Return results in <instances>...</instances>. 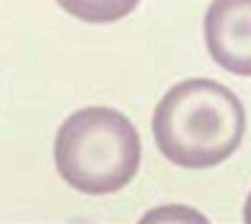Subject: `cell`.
<instances>
[{"mask_svg": "<svg viewBox=\"0 0 251 224\" xmlns=\"http://www.w3.org/2000/svg\"><path fill=\"white\" fill-rule=\"evenodd\" d=\"M158 151L181 169H211L234 156L246 134L239 96L214 78H186L171 86L153 111Z\"/></svg>", "mask_w": 251, "mask_h": 224, "instance_id": "1", "label": "cell"}, {"mask_svg": "<svg viewBox=\"0 0 251 224\" xmlns=\"http://www.w3.org/2000/svg\"><path fill=\"white\" fill-rule=\"evenodd\" d=\"M60 179L83 194H116L138 174L141 136L128 116L86 106L60 124L53 144Z\"/></svg>", "mask_w": 251, "mask_h": 224, "instance_id": "2", "label": "cell"}, {"mask_svg": "<svg viewBox=\"0 0 251 224\" xmlns=\"http://www.w3.org/2000/svg\"><path fill=\"white\" fill-rule=\"evenodd\" d=\"M203 38L208 56L224 71L251 76V0H211Z\"/></svg>", "mask_w": 251, "mask_h": 224, "instance_id": "3", "label": "cell"}, {"mask_svg": "<svg viewBox=\"0 0 251 224\" xmlns=\"http://www.w3.org/2000/svg\"><path fill=\"white\" fill-rule=\"evenodd\" d=\"M68 15L93 26H106L131 15L141 0H55Z\"/></svg>", "mask_w": 251, "mask_h": 224, "instance_id": "4", "label": "cell"}, {"mask_svg": "<svg viewBox=\"0 0 251 224\" xmlns=\"http://www.w3.org/2000/svg\"><path fill=\"white\" fill-rule=\"evenodd\" d=\"M244 222L251 224V194L246 196V204H244Z\"/></svg>", "mask_w": 251, "mask_h": 224, "instance_id": "5", "label": "cell"}]
</instances>
